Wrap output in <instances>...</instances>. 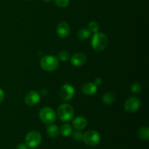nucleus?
I'll list each match as a JSON object with an SVG mask.
<instances>
[{
	"label": "nucleus",
	"mask_w": 149,
	"mask_h": 149,
	"mask_svg": "<svg viewBox=\"0 0 149 149\" xmlns=\"http://www.w3.org/2000/svg\"><path fill=\"white\" fill-rule=\"evenodd\" d=\"M109 44V39L105 33L96 32L92 37L91 45L93 49L96 52L104 50Z\"/></svg>",
	"instance_id": "nucleus-1"
},
{
	"label": "nucleus",
	"mask_w": 149,
	"mask_h": 149,
	"mask_svg": "<svg viewBox=\"0 0 149 149\" xmlns=\"http://www.w3.org/2000/svg\"><path fill=\"white\" fill-rule=\"evenodd\" d=\"M40 65L44 71L52 72L58 68L59 65V61L54 55H47L42 57L41 59Z\"/></svg>",
	"instance_id": "nucleus-2"
},
{
	"label": "nucleus",
	"mask_w": 149,
	"mask_h": 149,
	"mask_svg": "<svg viewBox=\"0 0 149 149\" xmlns=\"http://www.w3.org/2000/svg\"><path fill=\"white\" fill-rule=\"evenodd\" d=\"M57 116L61 121L68 122L74 119V111L72 106L68 104H62L57 109Z\"/></svg>",
	"instance_id": "nucleus-3"
},
{
	"label": "nucleus",
	"mask_w": 149,
	"mask_h": 149,
	"mask_svg": "<svg viewBox=\"0 0 149 149\" xmlns=\"http://www.w3.org/2000/svg\"><path fill=\"white\" fill-rule=\"evenodd\" d=\"M101 137L97 131L91 130L83 134L82 141L84 143L90 146H95L100 142Z\"/></svg>",
	"instance_id": "nucleus-4"
},
{
	"label": "nucleus",
	"mask_w": 149,
	"mask_h": 149,
	"mask_svg": "<svg viewBox=\"0 0 149 149\" xmlns=\"http://www.w3.org/2000/svg\"><path fill=\"white\" fill-rule=\"evenodd\" d=\"M39 116L41 121L47 125H51L55 122L56 119V113L50 107H43L40 110Z\"/></svg>",
	"instance_id": "nucleus-5"
},
{
	"label": "nucleus",
	"mask_w": 149,
	"mask_h": 149,
	"mask_svg": "<svg viewBox=\"0 0 149 149\" xmlns=\"http://www.w3.org/2000/svg\"><path fill=\"white\" fill-rule=\"evenodd\" d=\"M25 141L29 148H34L40 145L42 142V135L38 131L32 130L26 135Z\"/></svg>",
	"instance_id": "nucleus-6"
},
{
	"label": "nucleus",
	"mask_w": 149,
	"mask_h": 149,
	"mask_svg": "<svg viewBox=\"0 0 149 149\" xmlns=\"http://www.w3.org/2000/svg\"><path fill=\"white\" fill-rule=\"evenodd\" d=\"M141 104V102L139 99L135 97H131L125 101L124 104V109L127 113H135L140 109Z\"/></svg>",
	"instance_id": "nucleus-7"
},
{
	"label": "nucleus",
	"mask_w": 149,
	"mask_h": 149,
	"mask_svg": "<svg viewBox=\"0 0 149 149\" xmlns=\"http://www.w3.org/2000/svg\"><path fill=\"white\" fill-rule=\"evenodd\" d=\"M75 95V89L72 85L65 84L60 90V97L64 101H68L74 97Z\"/></svg>",
	"instance_id": "nucleus-8"
},
{
	"label": "nucleus",
	"mask_w": 149,
	"mask_h": 149,
	"mask_svg": "<svg viewBox=\"0 0 149 149\" xmlns=\"http://www.w3.org/2000/svg\"><path fill=\"white\" fill-rule=\"evenodd\" d=\"M41 100V95L37 91L32 90L28 93L25 97V103L28 106H33L37 104Z\"/></svg>",
	"instance_id": "nucleus-9"
},
{
	"label": "nucleus",
	"mask_w": 149,
	"mask_h": 149,
	"mask_svg": "<svg viewBox=\"0 0 149 149\" xmlns=\"http://www.w3.org/2000/svg\"><path fill=\"white\" fill-rule=\"evenodd\" d=\"M71 63L74 66H81L87 61V56L82 52H77L70 58Z\"/></svg>",
	"instance_id": "nucleus-10"
},
{
	"label": "nucleus",
	"mask_w": 149,
	"mask_h": 149,
	"mask_svg": "<svg viewBox=\"0 0 149 149\" xmlns=\"http://www.w3.org/2000/svg\"><path fill=\"white\" fill-rule=\"evenodd\" d=\"M57 35L61 39L66 38L70 33V26L65 22H61L56 28Z\"/></svg>",
	"instance_id": "nucleus-11"
},
{
	"label": "nucleus",
	"mask_w": 149,
	"mask_h": 149,
	"mask_svg": "<svg viewBox=\"0 0 149 149\" xmlns=\"http://www.w3.org/2000/svg\"><path fill=\"white\" fill-rule=\"evenodd\" d=\"M72 125L74 129L81 130L84 129L87 125V120L86 118L83 116H77L72 119Z\"/></svg>",
	"instance_id": "nucleus-12"
},
{
	"label": "nucleus",
	"mask_w": 149,
	"mask_h": 149,
	"mask_svg": "<svg viewBox=\"0 0 149 149\" xmlns=\"http://www.w3.org/2000/svg\"><path fill=\"white\" fill-rule=\"evenodd\" d=\"M81 90L86 95H93L97 92V87L93 82H87L82 86Z\"/></svg>",
	"instance_id": "nucleus-13"
},
{
	"label": "nucleus",
	"mask_w": 149,
	"mask_h": 149,
	"mask_svg": "<svg viewBox=\"0 0 149 149\" xmlns=\"http://www.w3.org/2000/svg\"><path fill=\"white\" fill-rule=\"evenodd\" d=\"M47 134L49 137L52 138H55L59 136L60 135V129L57 125L51 124L48 125L47 127Z\"/></svg>",
	"instance_id": "nucleus-14"
},
{
	"label": "nucleus",
	"mask_w": 149,
	"mask_h": 149,
	"mask_svg": "<svg viewBox=\"0 0 149 149\" xmlns=\"http://www.w3.org/2000/svg\"><path fill=\"white\" fill-rule=\"evenodd\" d=\"M116 95L114 93L112 92H108L103 95L102 97V100L106 105H111L116 101Z\"/></svg>",
	"instance_id": "nucleus-15"
},
{
	"label": "nucleus",
	"mask_w": 149,
	"mask_h": 149,
	"mask_svg": "<svg viewBox=\"0 0 149 149\" xmlns=\"http://www.w3.org/2000/svg\"><path fill=\"white\" fill-rule=\"evenodd\" d=\"M138 136L142 141H148L149 140V128L148 127H143L140 128L138 132Z\"/></svg>",
	"instance_id": "nucleus-16"
},
{
	"label": "nucleus",
	"mask_w": 149,
	"mask_h": 149,
	"mask_svg": "<svg viewBox=\"0 0 149 149\" xmlns=\"http://www.w3.org/2000/svg\"><path fill=\"white\" fill-rule=\"evenodd\" d=\"M73 132V128L68 124H64L61 126V129H60V133L62 134L64 137H68L72 134Z\"/></svg>",
	"instance_id": "nucleus-17"
},
{
	"label": "nucleus",
	"mask_w": 149,
	"mask_h": 149,
	"mask_svg": "<svg viewBox=\"0 0 149 149\" xmlns=\"http://www.w3.org/2000/svg\"><path fill=\"white\" fill-rule=\"evenodd\" d=\"M90 35H91V32L88 29H85V28H81L77 33V36L81 40L87 39L90 37Z\"/></svg>",
	"instance_id": "nucleus-18"
},
{
	"label": "nucleus",
	"mask_w": 149,
	"mask_h": 149,
	"mask_svg": "<svg viewBox=\"0 0 149 149\" xmlns=\"http://www.w3.org/2000/svg\"><path fill=\"white\" fill-rule=\"evenodd\" d=\"M99 28H100L99 24L96 21H91L88 24V29L90 32L96 33V32L98 31Z\"/></svg>",
	"instance_id": "nucleus-19"
},
{
	"label": "nucleus",
	"mask_w": 149,
	"mask_h": 149,
	"mask_svg": "<svg viewBox=\"0 0 149 149\" xmlns=\"http://www.w3.org/2000/svg\"><path fill=\"white\" fill-rule=\"evenodd\" d=\"M58 58H59L61 61L66 62V61H68V60L70 59V55L67 51L62 50L59 52V54H58Z\"/></svg>",
	"instance_id": "nucleus-20"
},
{
	"label": "nucleus",
	"mask_w": 149,
	"mask_h": 149,
	"mask_svg": "<svg viewBox=\"0 0 149 149\" xmlns=\"http://www.w3.org/2000/svg\"><path fill=\"white\" fill-rule=\"evenodd\" d=\"M132 93H135V94H139L141 91H142V87L139 83H134L130 88Z\"/></svg>",
	"instance_id": "nucleus-21"
},
{
	"label": "nucleus",
	"mask_w": 149,
	"mask_h": 149,
	"mask_svg": "<svg viewBox=\"0 0 149 149\" xmlns=\"http://www.w3.org/2000/svg\"><path fill=\"white\" fill-rule=\"evenodd\" d=\"M54 3L59 7H66L70 3V0H53Z\"/></svg>",
	"instance_id": "nucleus-22"
},
{
	"label": "nucleus",
	"mask_w": 149,
	"mask_h": 149,
	"mask_svg": "<svg viewBox=\"0 0 149 149\" xmlns=\"http://www.w3.org/2000/svg\"><path fill=\"white\" fill-rule=\"evenodd\" d=\"M83 132H81V130H77V131L75 132H72V138H74V140L77 141H82V138H83Z\"/></svg>",
	"instance_id": "nucleus-23"
},
{
	"label": "nucleus",
	"mask_w": 149,
	"mask_h": 149,
	"mask_svg": "<svg viewBox=\"0 0 149 149\" xmlns=\"http://www.w3.org/2000/svg\"><path fill=\"white\" fill-rule=\"evenodd\" d=\"M16 149H29V146L25 143H20L17 146Z\"/></svg>",
	"instance_id": "nucleus-24"
},
{
	"label": "nucleus",
	"mask_w": 149,
	"mask_h": 149,
	"mask_svg": "<svg viewBox=\"0 0 149 149\" xmlns=\"http://www.w3.org/2000/svg\"><path fill=\"white\" fill-rule=\"evenodd\" d=\"M102 83H103V80H102L101 78H96L95 79V81H94V84H95L96 86H100L101 85Z\"/></svg>",
	"instance_id": "nucleus-25"
},
{
	"label": "nucleus",
	"mask_w": 149,
	"mask_h": 149,
	"mask_svg": "<svg viewBox=\"0 0 149 149\" xmlns=\"http://www.w3.org/2000/svg\"><path fill=\"white\" fill-rule=\"evenodd\" d=\"M4 100V93L2 90V89L0 88V103L1 102H3V100Z\"/></svg>",
	"instance_id": "nucleus-26"
},
{
	"label": "nucleus",
	"mask_w": 149,
	"mask_h": 149,
	"mask_svg": "<svg viewBox=\"0 0 149 149\" xmlns=\"http://www.w3.org/2000/svg\"><path fill=\"white\" fill-rule=\"evenodd\" d=\"M39 94H40V95L46 96L48 94V90H47V89H42V90H41V92Z\"/></svg>",
	"instance_id": "nucleus-27"
},
{
	"label": "nucleus",
	"mask_w": 149,
	"mask_h": 149,
	"mask_svg": "<svg viewBox=\"0 0 149 149\" xmlns=\"http://www.w3.org/2000/svg\"><path fill=\"white\" fill-rule=\"evenodd\" d=\"M51 1H52V0H43V1H45V2H46V3L50 2Z\"/></svg>",
	"instance_id": "nucleus-28"
},
{
	"label": "nucleus",
	"mask_w": 149,
	"mask_h": 149,
	"mask_svg": "<svg viewBox=\"0 0 149 149\" xmlns=\"http://www.w3.org/2000/svg\"><path fill=\"white\" fill-rule=\"evenodd\" d=\"M25 1H30V0H25Z\"/></svg>",
	"instance_id": "nucleus-29"
},
{
	"label": "nucleus",
	"mask_w": 149,
	"mask_h": 149,
	"mask_svg": "<svg viewBox=\"0 0 149 149\" xmlns=\"http://www.w3.org/2000/svg\"><path fill=\"white\" fill-rule=\"evenodd\" d=\"M35 149H37V148H35Z\"/></svg>",
	"instance_id": "nucleus-30"
}]
</instances>
